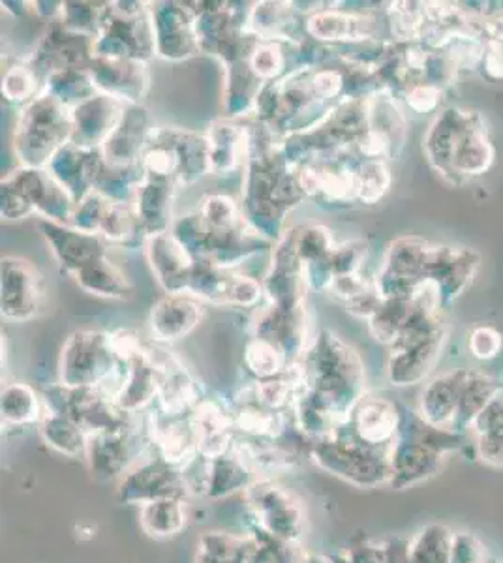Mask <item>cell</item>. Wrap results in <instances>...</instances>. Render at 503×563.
Wrapping results in <instances>:
<instances>
[{
    "instance_id": "6da1fadb",
    "label": "cell",
    "mask_w": 503,
    "mask_h": 563,
    "mask_svg": "<svg viewBox=\"0 0 503 563\" xmlns=\"http://www.w3.org/2000/svg\"><path fill=\"white\" fill-rule=\"evenodd\" d=\"M305 389L292 408L294 424L308 442L335 434L367 395L363 358L331 329H321L300 355Z\"/></svg>"
},
{
    "instance_id": "7a4b0ae2",
    "label": "cell",
    "mask_w": 503,
    "mask_h": 563,
    "mask_svg": "<svg viewBox=\"0 0 503 563\" xmlns=\"http://www.w3.org/2000/svg\"><path fill=\"white\" fill-rule=\"evenodd\" d=\"M295 167L282 148L281 135L262 122L249 126L241 207L244 218L263 238L276 243L284 235L286 217L305 201Z\"/></svg>"
},
{
    "instance_id": "3957f363",
    "label": "cell",
    "mask_w": 503,
    "mask_h": 563,
    "mask_svg": "<svg viewBox=\"0 0 503 563\" xmlns=\"http://www.w3.org/2000/svg\"><path fill=\"white\" fill-rule=\"evenodd\" d=\"M72 109L40 92L20 109L12 134L13 153L20 166L47 169L53 158L72 141Z\"/></svg>"
},
{
    "instance_id": "277c9868",
    "label": "cell",
    "mask_w": 503,
    "mask_h": 563,
    "mask_svg": "<svg viewBox=\"0 0 503 563\" xmlns=\"http://www.w3.org/2000/svg\"><path fill=\"white\" fill-rule=\"evenodd\" d=\"M389 451L370 448L353 435L348 424L324 440L308 443V459L327 474L353 487L372 488L389 483Z\"/></svg>"
},
{
    "instance_id": "5b68a950",
    "label": "cell",
    "mask_w": 503,
    "mask_h": 563,
    "mask_svg": "<svg viewBox=\"0 0 503 563\" xmlns=\"http://www.w3.org/2000/svg\"><path fill=\"white\" fill-rule=\"evenodd\" d=\"M113 333L79 329L64 340L58 355V384L70 389H106L119 372Z\"/></svg>"
},
{
    "instance_id": "8992f818",
    "label": "cell",
    "mask_w": 503,
    "mask_h": 563,
    "mask_svg": "<svg viewBox=\"0 0 503 563\" xmlns=\"http://www.w3.org/2000/svg\"><path fill=\"white\" fill-rule=\"evenodd\" d=\"M92 55L102 58H134L143 63L156 57V38L149 2H109L102 26L92 38Z\"/></svg>"
},
{
    "instance_id": "52a82bcc",
    "label": "cell",
    "mask_w": 503,
    "mask_h": 563,
    "mask_svg": "<svg viewBox=\"0 0 503 563\" xmlns=\"http://www.w3.org/2000/svg\"><path fill=\"white\" fill-rule=\"evenodd\" d=\"M244 499L255 530L287 543H300L305 536L306 512L292 490L271 477H260L244 490Z\"/></svg>"
},
{
    "instance_id": "ba28073f",
    "label": "cell",
    "mask_w": 503,
    "mask_h": 563,
    "mask_svg": "<svg viewBox=\"0 0 503 563\" xmlns=\"http://www.w3.org/2000/svg\"><path fill=\"white\" fill-rule=\"evenodd\" d=\"M153 451L147 421L140 427L134 419L127 429L90 435L85 459L96 479L113 481L124 477L143 456L153 455Z\"/></svg>"
},
{
    "instance_id": "9c48e42d",
    "label": "cell",
    "mask_w": 503,
    "mask_h": 563,
    "mask_svg": "<svg viewBox=\"0 0 503 563\" xmlns=\"http://www.w3.org/2000/svg\"><path fill=\"white\" fill-rule=\"evenodd\" d=\"M47 307L45 278L25 257L4 256L0 267V310L12 323H29Z\"/></svg>"
},
{
    "instance_id": "30bf717a",
    "label": "cell",
    "mask_w": 503,
    "mask_h": 563,
    "mask_svg": "<svg viewBox=\"0 0 503 563\" xmlns=\"http://www.w3.org/2000/svg\"><path fill=\"white\" fill-rule=\"evenodd\" d=\"M147 352L158 382L156 410L170 417L190 416L192 410L205 398L198 379L192 376L183 358L166 344L151 342Z\"/></svg>"
},
{
    "instance_id": "8fae6325",
    "label": "cell",
    "mask_w": 503,
    "mask_h": 563,
    "mask_svg": "<svg viewBox=\"0 0 503 563\" xmlns=\"http://www.w3.org/2000/svg\"><path fill=\"white\" fill-rule=\"evenodd\" d=\"M117 496L127 506L143 507L158 499H186L190 490L183 470L172 466L153 451V455L122 477Z\"/></svg>"
},
{
    "instance_id": "7c38bea8",
    "label": "cell",
    "mask_w": 503,
    "mask_h": 563,
    "mask_svg": "<svg viewBox=\"0 0 503 563\" xmlns=\"http://www.w3.org/2000/svg\"><path fill=\"white\" fill-rule=\"evenodd\" d=\"M149 8L153 15L156 57L181 63L201 53L190 2H149Z\"/></svg>"
},
{
    "instance_id": "4fadbf2b",
    "label": "cell",
    "mask_w": 503,
    "mask_h": 563,
    "mask_svg": "<svg viewBox=\"0 0 503 563\" xmlns=\"http://www.w3.org/2000/svg\"><path fill=\"white\" fill-rule=\"evenodd\" d=\"M378 20L374 15L345 8H316L305 15V36L316 44H369L376 38Z\"/></svg>"
},
{
    "instance_id": "5bb4252c",
    "label": "cell",
    "mask_w": 503,
    "mask_h": 563,
    "mask_svg": "<svg viewBox=\"0 0 503 563\" xmlns=\"http://www.w3.org/2000/svg\"><path fill=\"white\" fill-rule=\"evenodd\" d=\"M92 57H95L92 38L74 33L57 20L47 25L32 57H29V63L39 70L45 81V77L53 71L66 70V68L87 70Z\"/></svg>"
},
{
    "instance_id": "9a60e30c",
    "label": "cell",
    "mask_w": 503,
    "mask_h": 563,
    "mask_svg": "<svg viewBox=\"0 0 503 563\" xmlns=\"http://www.w3.org/2000/svg\"><path fill=\"white\" fill-rule=\"evenodd\" d=\"M4 177L12 180L13 185L25 194L32 209L42 220H50L55 224H72V217L76 211V201L70 194L53 179L47 169H34V167H15Z\"/></svg>"
},
{
    "instance_id": "2e32d148",
    "label": "cell",
    "mask_w": 503,
    "mask_h": 563,
    "mask_svg": "<svg viewBox=\"0 0 503 563\" xmlns=\"http://www.w3.org/2000/svg\"><path fill=\"white\" fill-rule=\"evenodd\" d=\"M153 115L143 103H127L116 130L103 143V158L109 166L130 167L140 164L141 156L153 137Z\"/></svg>"
},
{
    "instance_id": "e0dca14e",
    "label": "cell",
    "mask_w": 503,
    "mask_h": 563,
    "mask_svg": "<svg viewBox=\"0 0 503 563\" xmlns=\"http://www.w3.org/2000/svg\"><path fill=\"white\" fill-rule=\"evenodd\" d=\"M87 70L98 92L124 103H141L151 89V71L143 60L92 57Z\"/></svg>"
},
{
    "instance_id": "ac0fdd59",
    "label": "cell",
    "mask_w": 503,
    "mask_h": 563,
    "mask_svg": "<svg viewBox=\"0 0 503 563\" xmlns=\"http://www.w3.org/2000/svg\"><path fill=\"white\" fill-rule=\"evenodd\" d=\"M145 256L154 280L160 288L170 294H186L192 273L196 269V260L190 252L178 243L172 231L158 233L145 241Z\"/></svg>"
},
{
    "instance_id": "d6986e66",
    "label": "cell",
    "mask_w": 503,
    "mask_h": 563,
    "mask_svg": "<svg viewBox=\"0 0 503 563\" xmlns=\"http://www.w3.org/2000/svg\"><path fill=\"white\" fill-rule=\"evenodd\" d=\"M204 302L190 294H170L149 310V331L154 342L173 344L196 329L204 320Z\"/></svg>"
},
{
    "instance_id": "ffe728a7",
    "label": "cell",
    "mask_w": 503,
    "mask_h": 563,
    "mask_svg": "<svg viewBox=\"0 0 503 563\" xmlns=\"http://www.w3.org/2000/svg\"><path fill=\"white\" fill-rule=\"evenodd\" d=\"M40 233L50 246L58 267L72 276L87 263L106 256V241L95 233H85L74 225L55 224L50 220H40Z\"/></svg>"
},
{
    "instance_id": "44dd1931",
    "label": "cell",
    "mask_w": 503,
    "mask_h": 563,
    "mask_svg": "<svg viewBox=\"0 0 503 563\" xmlns=\"http://www.w3.org/2000/svg\"><path fill=\"white\" fill-rule=\"evenodd\" d=\"M254 336L273 342L289 358V363H294L313 342L308 340L306 307L281 308L267 305L255 318Z\"/></svg>"
},
{
    "instance_id": "7402d4cb",
    "label": "cell",
    "mask_w": 503,
    "mask_h": 563,
    "mask_svg": "<svg viewBox=\"0 0 503 563\" xmlns=\"http://www.w3.org/2000/svg\"><path fill=\"white\" fill-rule=\"evenodd\" d=\"M346 424L356 438L370 448L391 449L401 432L402 417L396 404L389 398L364 395Z\"/></svg>"
},
{
    "instance_id": "603a6c76",
    "label": "cell",
    "mask_w": 503,
    "mask_h": 563,
    "mask_svg": "<svg viewBox=\"0 0 503 563\" xmlns=\"http://www.w3.org/2000/svg\"><path fill=\"white\" fill-rule=\"evenodd\" d=\"M494 161H496V148L492 145L486 121L479 111H470L468 122L452 154V185H459L460 180L481 177L491 169Z\"/></svg>"
},
{
    "instance_id": "cb8c5ba5",
    "label": "cell",
    "mask_w": 503,
    "mask_h": 563,
    "mask_svg": "<svg viewBox=\"0 0 503 563\" xmlns=\"http://www.w3.org/2000/svg\"><path fill=\"white\" fill-rule=\"evenodd\" d=\"M149 434L156 455L178 470H185L199 455L198 435L192 427L190 416L170 417L162 411L147 417Z\"/></svg>"
},
{
    "instance_id": "d4e9b609",
    "label": "cell",
    "mask_w": 503,
    "mask_h": 563,
    "mask_svg": "<svg viewBox=\"0 0 503 563\" xmlns=\"http://www.w3.org/2000/svg\"><path fill=\"white\" fill-rule=\"evenodd\" d=\"M124 106L127 103L121 100L98 92L87 102L79 103L77 108L72 109V122H74L72 145L87 148V151L102 148L109 134L116 130Z\"/></svg>"
},
{
    "instance_id": "484cf974",
    "label": "cell",
    "mask_w": 503,
    "mask_h": 563,
    "mask_svg": "<svg viewBox=\"0 0 503 563\" xmlns=\"http://www.w3.org/2000/svg\"><path fill=\"white\" fill-rule=\"evenodd\" d=\"M447 340V329L430 334L428 339L391 347L387 358V378L395 387H409L427 378L428 372L440 358Z\"/></svg>"
},
{
    "instance_id": "4316f807",
    "label": "cell",
    "mask_w": 503,
    "mask_h": 563,
    "mask_svg": "<svg viewBox=\"0 0 503 563\" xmlns=\"http://www.w3.org/2000/svg\"><path fill=\"white\" fill-rule=\"evenodd\" d=\"M103 154L100 148L87 151L68 143L47 166L53 179L63 186L72 199L79 203L85 196L95 192L96 179L103 166Z\"/></svg>"
},
{
    "instance_id": "83f0119b",
    "label": "cell",
    "mask_w": 503,
    "mask_h": 563,
    "mask_svg": "<svg viewBox=\"0 0 503 563\" xmlns=\"http://www.w3.org/2000/svg\"><path fill=\"white\" fill-rule=\"evenodd\" d=\"M190 421L198 435L199 455L218 459L230 453L236 440L230 404L222 402L220 398L205 397L192 410Z\"/></svg>"
},
{
    "instance_id": "f1b7e54d",
    "label": "cell",
    "mask_w": 503,
    "mask_h": 563,
    "mask_svg": "<svg viewBox=\"0 0 503 563\" xmlns=\"http://www.w3.org/2000/svg\"><path fill=\"white\" fill-rule=\"evenodd\" d=\"M205 137L209 143L210 174H233L239 167H244L249 153V126L222 117L210 122Z\"/></svg>"
},
{
    "instance_id": "f546056e",
    "label": "cell",
    "mask_w": 503,
    "mask_h": 563,
    "mask_svg": "<svg viewBox=\"0 0 503 563\" xmlns=\"http://www.w3.org/2000/svg\"><path fill=\"white\" fill-rule=\"evenodd\" d=\"M177 186L175 180L145 175V179L141 183L134 201H132L145 238L172 231L173 222H175L173 220V201H175Z\"/></svg>"
},
{
    "instance_id": "4dcf8cb0",
    "label": "cell",
    "mask_w": 503,
    "mask_h": 563,
    "mask_svg": "<svg viewBox=\"0 0 503 563\" xmlns=\"http://www.w3.org/2000/svg\"><path fill=\"white\" fill-rule=\"evenodd\" d=\"M472 109H444L425 135V154L430 166L446 180H451L452 154Z\"/></svg>"
},
{
    "instance_id": "1f68e13d",
    "label": "cell",
    "mask_w": 503,
    "mask_h": 563,
    "mask_svg": "<svg viewBox=\"0 0 503 563\" xmlns=\"http://www.w3.org/2000/svg\"><path fill=\"white\" fill-rule=\"evenodd\" d=\"M295 2H255L249 10L247 31L262 42H284V44H303L297 38L299 18Z\"/></svg>"
},
{
    "instance_id": "d6a6232c",
    "label": "cell",
    "mask_w": 503,
    "mask_h": 563,
    "mask_svg": "<svg viewBox=\"0 0 503 563\" xmlns=\"http://www.w3.org/2000/svg\"><path fill=\"white\" fill-rule=\"evenodd\" d=\"M466 371L447 372L434 378L420 395L419 413L434 429H446L459 416L460 385Z\"/></svg>"
},
{
    "instance_id": "836d02e7",
    "label": "cell",
    "mask_w": 503,
    "mask_h": 563,
    "mask_svg": "<svg viewBox=\"0 0 503 563\" xmlns=\"http://www.w3.org/2000/svg\"><path fill=\"white\" fill-rule=\"evenodd\" d=\"M223 68H226V79H223L222 108L226 117L237 119V117L254 113L255 102L267 84H263L262 79L252 71L249 58L223 65Z\"/></svg>"
},
{
    "instance_id": "e575fe53",
    "label": "cell",
    "mask_w": 503,
    "mask_h": 563,
    "mask_svg": "<svg viewBox=\"0 0 503 563\" xmlns=\"http://www.w3.org/2000/svg\"><path fill=\"white\" fill-rule=\"evenodd\" d=\"M70 278L85 294L109 301H127L134 291L132 282L128 280V276L109 260L108 254L87 263Z\"/></svg>"
},
{
    "instance_id": "d590c367",
    "label": "cell",
    "mask_w": 503,
    "mask_h": 563,
    "mask_svg": "<svg viewBox=\"0 0 503 563\" xmlns=\"http://www.w3.org/2000/svg\"><path fill=\"white\" fill-rule=\"evenodd\" d=\"M255 479L260 477L254 470L231 449L228 455L207 459L205 496L210 499L228 498L239 490H247Z\"/></svg>"
},
{
    "instance_id": "8d00e7d4",
    "label": "cell",
    "mask_w": 503,
    "mask_h": 563,
    "mask_svg": "<svg viewBox=\"0 0 503 563\" xmlns=\"http://www.w3.org/2000/svg\"><path fill=\"white\" fill-rule=\"evenodd\" d=\"M173 145L177 153V185L194 186L210 174L209 143L199 132L181 126H170Z\"/></svg>"
},
{
    "instance_id": "74e56055",
    "label": "cell",
    "mask_w": 503,
    "mask_h": 563,
    "mask_svg": "<svg viewBox=\"0 0 503 563\" xmlns=\"http://www.w3.org/2000/svg\"><path fill=\"white\" fill-rule=\"evenodd\" d=\"M2 424L12 429H26L40 424L45 416L44 395L32 385L12 382L2 389Z\"/></svg>"
},
{
    "instance_id": "f35d334b",
    "label": "cell",
    "mask_w": 503,
    "mask_h": 563,
    "mask_svg": "<svg viewBox=\"0 0 503 563\" xmlns=\"http://www.w3.org/2000/svg\"><path fill=\"white\" fill-rule=\"evenodd\" d=\"M39 430L45 445L57 451L58 455L68 459L87 455L89 435L70 417L50 410L45 406V416L39 424Z\"/></svg>"
},
{
    "instance_id": "ab89813d",
    "label": "cell",
    "mask_w": 503,
    "mask_h": 563,
    "mask_svg": "<svg viewBox=\"0 0 503 563\" xmlns=\"http://www.w3.org/2000/svg\"><path fill=\"white\" fill-rule=\"evenodd\" d=\"M141 530L153 539L177 538L188 525L186 499L167 498L140 507Z\"/></svg>"
},
{
    "instance_id": "60d3db41",
    "label": "cell",
    "mask_w": 503,
    "mask_h": 563,
    "mask_svg": "<svg viewBox=\"0 0 503 563\" xmlns=\"http://www.w3.org/2000/svg\"><path fill=\"white\" fill-rule=\"evenodd\" d=\"M98 235L111 244L135 249L145 246V233L141 228L140 218L132 203H109L108 211L103 214L102 225Z\"/></svg>"
},
{
    "instance_id": "b9f144b4",
    "label": "cell",
    "mask_w": 503,
    "mask_h": 563,
    "mask_svg": "<svg viewBox=\"0 0 503 563\" xmlns=\"http://www.w3.org/2000/svg\"><path fill=\"white\" fill-rule=\"evenodd\" d=\"M42 92L55 98L68 109H74L79 103L87 102L89 98L98 95L95 81L89 70L85 68H66V70L53 71L45 77Z\"/></svg>"
},
{
    "instance_id": "7bdbcfd3",
    "label": "cell",
    "mask_w": 503,
    "mask_h": 563,
    "mask_svg": "<svg viewBox=\"0 0 503 563\" xmlns=\"http://www.w3.org/2000/svg\"><path fill=\"white\" fill-rule=\"evenodd\" d=\"M252 536L237 538L226 531H207L198 541L196 563H250Z\"/></svg>"
},
{
    "instance_id": "ee69618b",
    "label": "cell",
    "mask_w": 503,
    "mask_h": 563,
    "mask_svg": "<svg viewBox=\"0 0 503 563\" xmlns=\"http://www.w3.org/2000/svg\"><path fill=\"white\" fill-rule=\"evenodd\" d=\"M244 371L252 376V382H265L281 376L292 365L281 347L269 340L252 336L242 353Z\"/></svg>"
},
{
    "instance_id": "f6af8a7d",
    "label": "cell",
    "mask_w": 503,
    "mask_h": 563,
    "mask_svg": "<svg viewBox=\"0 0 503 563\" xmlns=\"http://www.w3.org/2000/svg\"><path fill=\"white\" fill-rule=\"evenodd\" d=\"M44 89V77L26 60L10 66L2 76V98L12 106L25 108Z\"/></svg>"
},
{
    "instance_id": "bcb514c9",
    "label": "cell",
    "mask_w": 503,
    "mask_h": 563,
    "mask_svg": "<svg viewBox=\"0 0 503 563\" xmlns=\"http://www.w3.org/2000/svg\"><path fill=\"white\" fill-rule=\"evenodd\" d=\"M284 42H262L258 40L249 55V66L263 84H274L294 70L292 58Z\"/></svg>"
},
{
    "instance_id": "7dc6e473",
    "label": "cell",
    "mask_w": 503,
    "mask_h": 563,
    "mask_svg": "<svg viewBox=\"0 0 503 563\" xmlns=\"http://www.w3.org/2000/svg\"><path fill=\"white\" fill-rule=\"evenodd\" d=\"M294 249L303 265L324 262L337 249L332 231L324 224H300L289 228Z\"/></svg>"
},
{
    "instance_id": "c3c4849f",
    "label": "cell",
    "mask_w": 503,
    "mask_h": 563,
    "mask_svg": "<svg viewBox=\"0 0 503 563\" xmlns=\"http://www.w3.org/2000/svg\"><path fill=\"white\" fill-rule=\"evenodd\" d=\"M393 183V175L385 161H359L357 164V203L376 206Z\"/></svg>"
},
{
    "instance_id": "681fc988",
    "label": "cell",
    "mask_w": 503,
    "mask_h": 563,
    "mask_svg": "<svg viewBox=\"0 0 503 563\" xmlns=\"http://www.w3.org/2000/svg\"><path fill=\"white\" fill-rule=\"evenodd\" d=\"M198 212L212 230H231L247 220L241 201L228 194H207L199 201Z\"/></svg>"
},
{
    "instance_id": "f907efd6",
    "label": "cell",
    "mask_w": 503,
    "mask_h": 563,
    "mask_svg": "<svg viewBox=\"0 0 503 563\" xmlns=\"http://www.w3.org/2000/svg\"><path fill=\"white\" fill-rule=\"evenodd\" d=\"M108 7L109 2H63L58 21L74 33L95 38Z\"/></svg>"
},
{
    "instance_id": "816d5d0a",
    "label": "cell",
    "mask_w": 503,
    "mask_h": 563,
    "mask_svg": "<svg viewBox=\"0 0 503 563\" xmlns=\"http://www.w3.org/2000/svg\"><path fill=\"white\" fill-rule=\"evenodd\" d=\"M367 262H369V244L363 243V241H348V243L337 244V249L332 250L331 256L326 260L331 278L340 275L364 273Z\"/></svg>"
},
{
    "instance_id": "f5cc1de1",
    "label": "cell",
    "mask_w": 503,
    "mask_h": 563,
    "mask_svg": "<svg viewBox=\"0 0 503 563\" xmlns=\"http://www.w3.org/2000/svg\"><path fill=\"white\" fill-rule=\"evenodd\" d=\"M109 203L111 201L108 198H103L102 194L90 192L79 203H76V211H74V217H72L70 225H74L76 230L85 231V233L98 235Z\"/></svg>"
},
{
    "instance_id": "db71d44e",
    "label": "cell",
    "mask_w": 503,
    "mask_h": 563,
    "mask_svg": "<svg viewBox=\"0 0 503 563\" xmlns=\"http://www.w3.org/2000/svg\"><path fill=\"white\" fill-rule=\"evenodd\" d=\"M36 211L32 209L25 194L21 192L18 186L13 185L8 177H2L0 183V217L7 222H21L34 217Z\"/></svg>"
},
{
    "instance_id": "11a10c76",
    "label": "cell",
    "mask_w": 503,
    "mask_h": 563,
    "mask_svg": "<svg viewBox=\"0 0 503 563\" xmlns=\"http://www.w3.org/2000/svg\"><path fill=\"white\" fill-rule=\"evenodd\" d=\"M468 347L473 357L479 361H491L502 352L503 336L497 329L491 325H479L470 333Z\"/></svg>"
},
{
    "instance_id": "9f6ffc18",
    "label": "cell",
    "mask_w": 503,
    "mask_h": 563,
    "mask_svg": "<svg viewBox=\"0 0 503 563\" xmlns=\"http://www.w3.org/2000/svg\"><path fill=\"white\" fill-rule=\"evenodd\" d=\"M404 100L408 103V108L415 113H434L440 108L444 100V89L430 84H417L409 87L404 95Z\"/></svg>"
},
{
    "instance_id": "6f0895ef",
    "label": "cell",
    "mask_w": 503,
    "mask_h": 563,
    "mask_svg": "<svg viewBox=\"0 0 503 563\" xmlns=\"http://www.w3.org/2000/svg\"><path fill=\"white\" fill-rule=\"evenodd\" d=\"M479 68L489 81H503V42H486Z\"/></svg>"
},
{
    "instance_id": "680465c9",
    "label": "cell",
    "mask_w": 503,
    "mask_h": 563,
    "mask_svg": "<svg viewBox=\"0 0 503 563\" xmlns=\"http://www.w3.org/2000/svg\"><path fill=\"white\" fill-rule=\"evenodd\" d=\"M303 563H332V558L324 556V554H306Z\"/></svg>"
}]
</instances>
